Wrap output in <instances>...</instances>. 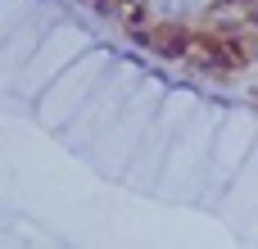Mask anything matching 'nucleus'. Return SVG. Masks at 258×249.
<instances>
[{"mask_svg":"<svg viewBox=\"0 0 258 249\" xmlns=\"http://www.w3.org/2000/svg\"><path fill=\"white\" fill-rule=\"evenodd\" d=\"M249 23H254V27H258V9H249Z\"/></svg>","mask_w":258,"mask_h":249,"instance_id":"f257e3e1","label":"nucleus"},{"mask_svg":"<svg viewBox=\"0 0 258 249\" xmlns=\"http://www.w3.org/2000/svg\"><path fill=\"white\" fill-rule=\"evenodd\" d=\"M254 59H258V41H254Z\"/></svg>","mask_w":258,"mask_h":249,"instance_id":"f03ea898","label":"nucleus"}]
</instances>
